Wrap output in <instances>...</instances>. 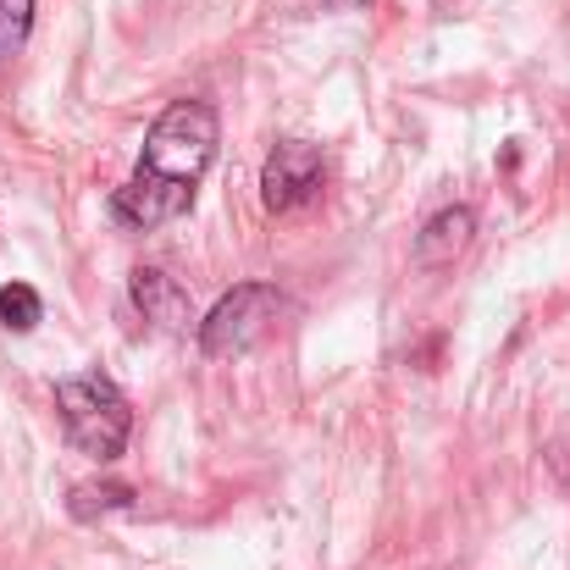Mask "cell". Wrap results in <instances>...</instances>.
I'll return each instance as SVG.
<instances>
[{"label":"cell","instance_id":"1","mask_svg":"<svg viewBox=\"0 0 570 570\" xmlns=\"http://www.w3.org/2000/svg\"><path fill=\"white\" fill-rule=\"evenodd\" d=\"M216 161V111L205 100H173L150 139H145V156H139V173L156 178V184H173V189H189L205 178V167Z\"/></svg>","mask_w":570,"mask_h":570},{"label":"cell","instance_id":"2","mask_svg":"<svg viewBox=\"0 0 570 570\" xmlns=\"http://www.w3.org/2000/svg\"><path fill=\"white\" fill-rule=\"evenodd\" d=\"M56 410L67 421V438L95 460H117L128 432H134V410H128L122 387L111 377H100V372L56 382Z\"/></svg>","mask_w":570,"mask_h":570},{"label":"cell","instance_id":"3","mask_svg":"<svg viewBox=\"0 0 570 570\" xmlns=\"http://www.w3.org/2000/svg\"><path fill=\"white\" fill-rule=\"evenodd\" d=\"M288 316V299L272 283H238L233 294L216 299V311L199 322V350L227 361V355H249L255 344H266Z\"/></svg>","mask_w":570,"mask_h":570},{"label":"cell","instance_id":"4","mask_svg":"<svg viewBox=\"0 0 570 570\" xmlns=\"http://www.w3.org/2000/svg\"><path fill=\"white\" fill-rule=\"evenodd\" d=\"M322 178H327V167H322L316 145H299V139L277 145L261 167V199H266V210H299L322 194Z\"/></svg>","mask_w":570,"mask_h":570},{"label":"cell","instance_id":"5","mask_svg":"<svg viewBox=\"0 0 570 570\" xmlns=\"http://www.w3.org/2000/svg\"><path fill=\"white\" fill-rule=\"evenodd\" d=\"M194 205L189 189H173V184H156V178H145V173H134L122 189L111 194V222H122V227H161V222H178L184 210Z\"/></svg>","mask_w":570,"mask_h":570},{"label":"cell","instance_id":"6","mask_svg":"<svg viewBox=\"0 0 570 570\" xmlns=\"http://www.w3.org/2000/svg\"><path fill=\"white\" fill-rule=\"evenodd\" d=\"M471 233H476V210H471V205H449V210H438V216L415 233V266H426V272L454 266V261L471 249Z\"/></svg>","mask_w":570,"mask_h":570},{"label":"cell","instance_id":"7","mask_svg":"<svg viewBox=\"0 0 570 570\" xmlns=\"http://www.w3.org/2000/svg\"><path fill=\"white\" fill-rule=\"evenodd\" d=\"M128 288H134V305L145 311V322H156V327H167V333H184V327L194 322L189 294H184L161 266H139Z\"/></svg>","mask_w":570,"mask_h":570},{"label":"cell","instance_id":"8","mask_svg":"<svg viewBox=\"0 0 570 570\" xmlns=\"http://www.w3.org/2000/svg\"><path fill=\"white\" fill-rule=\"evenodd\" d=\"M67 510L78 521H95V515H117V510H134V488L128 482H78Z\"/></svg>","mask_w":570,"mask_h":570},{"label":"cell","instance_id":"9","mask_svg":"<svg viewBox=\"0 0 570 570\" xmlns=\"http://www.w3.org/2000/svg\"><path fill=\"white\" fill-rule=\"evenodd\" d=\"M33 33V0H0V72L22 56Z\"/></svg>","mask_w":570,"mask_h":570},{"label":"cell","instance_id":"10","mask_svg":"<svg viewBox=\"0 0 570 570\" xmlns=\"http://www.w3.org/2000/svg\"><path fill=\"white\" fill-rule=\"evenodd\" d=\"M39 316H45V305H39V294L28 283H6L0 288V327L6 333H33Z\"/></svg>","mask_w":570,"mask_h":570},{"label":"cell","instance_id":"11","mask_svg":"<svg viewBox=\"0 0 570 570\" xmlns=\"http://www.w3.org/2000/svg\"><path fill=\"white\" fill-rule=\"evenodd\" d=\"M327 6H338V11H361V6H372V0H327Z\"/></svg>","mask_w":570,"mask_h":570}]
</instances>
